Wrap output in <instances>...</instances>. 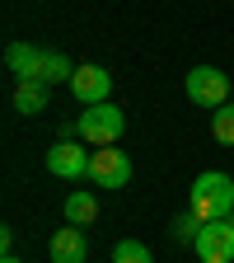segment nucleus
<instances>
[{
  "mask_svg": "<svg viewBox=\"0 0 234 263\" xmlns=\"http://www.w3.org/2000/svg\"><path fill=\"white\" fill-rule=\"evenodd\" d=\"M187 212H197L202 221H229L234 216V179L220 170L197 174L187 188Z\"/></svg>",
  "mask_w": 234,
  "mask_h": 263,
  "instance_id": "obj_1",
  "label": "nucleus"
},
{
  "mask_svg": "<svg viewBox=\"0 0 234 263\" xmlns=\"http://www.w3.org/2000/svg\"><path fill=\"white\" fill-rule=\"evenodd\" d=\"M75 122H80V141L94 146V151L117 146V141H122V132H126V118H122L117 104H94V108H84Z\"/></svg>",
  "mask_w": 234,
  "mask_h": 263,
  "instance_id": "obj_2",
  "label": "nucleus"
},
{
  "mask_svg": "<svg viewBox=\"0 0 234 263\" xmlns=\"http://www.w3.org/2000/svg\"><path fill=\"white\" fill-rule=\"evenodd\" d=\"M187 99H192V104L197 108H225L229 104V99H234V80L225 76V71H216V66H192V71H187Z\"/></svg>",
  "mask_w": 234,
  "mask_h": 263,
  "instance_id": "obj_3",
  "label": "nucleus"
},
{
  "mask_svg": "<svg viewBox=\"0 0 234 263\" xmlns=\"http://www.w3.org/2000/svg\"><path fill=\"white\" fill-rule=\"evenodd\" d=\"M192 249L202 263H234V221H206Z\"/></svg>",
  "mask_w": 234,
  "mask_h": 263,
  "instance_id": "obj_4",
  "label": "nucleus"
},
{
  "mask_svg": "<svg viewBox=\"0 0 234 263\" xmlns=\"http://www.w3.org/2000/svg\"><path fill=\"white\" fill-rule=\"evenodd\" d=\"M89 164H94V151H84L80 141H56L47 151V170L56 179H89Z\"/></svg>",
  "mask_w": 234,
  "mask_h": 263,
  "instance_id": "obj_5",
  "label": "nucleus"
},
{
  "mask_svg": "<svg viewBox=\"0 0 234 263\" xmlns=\"http://www.w3.org/2000/svg\"><path fill=\"white\" fill-rule=\"evenodd\" d=\"M89 179H94L98 188H126V183H131V160H126V151H113V146L94 151Z\"/></svg>",
  "mask_w": 234,
  "mask_h": 263,
  "instance_id": "obj_6",
  "label": "nucleus"
},
{
  "mask_svg": "<svg viewBox=\"0 0 234 263\" xmlns=\"http://www.w3.org/2000/svg\"><path fill=\"white\" fill-rule=\"evenodd\" d=\"M71 94L80 99L84 108L108 104V94H113V76L103 71V66H80V71H75V80H71Z\"/></svg>",
  "mask_w": 234,
  "mask_h": 263,
  "instance_id": "obj_7",
  "label": "nucleus"
},
{
  "mask_svg": "<svg viewBox=\"0 0 234 263\" xmlns=\"http://www.w3.org/2000/svg\"><path fill=\"white\" fill-rule=\"evenodd\" d=\"M47 254H52V263H84V254H89L84 230L80 226H61L52 235V245H47Z\"/></svg>",
  "mask_w": 234,
  "mask_h": 263,
  "instance_id": "obj_8",
  "label": "nucleus"
},
{
  "mask_svg": "<svg viewBox=\"0 0 234 263\" xmlns=\"http://www.w3.org/2000/svg\"><path fill=\"white\" fill-rule=\"evenodd\" d=\"M5 66L24 80H38V66H42V47H33V43H10L5 47Z\"/></svg>",
  "mask_w": 234,
  "mask_h": 263,
  "instance_id": "obj_9",
  "label": "nucleus"
},
{
  "mask_svg": "<svg viewBox=\"0 0 234 263\" xmlns=\"http://www.w3.org/2000/svg\"><path fill=\"white\" fill-rule=\"evenodd\" d=\"M75 71H80V66L71 61V57H66V52H42V66H38V85H71L75 80Z\"/></svg>",
  "mask_w": 234,
  "mask_h": 263,
  "instance_id": "obj_10",
  "label": "nucleus"
},
{
  "mask_svg": "<svg viewBox=\"0 0 234 263\" xmlns=\"http://www.w3.org/2000/svg\"><path fill=\"white\" fill-rule=\"evenodd\" d=\"M98 221V197L89 188L66 193V226H94Z\"/></svg>",
  "mask_w": 234,
  "mask_h": 263,
  "instance_id": "obj_11",
  "label": "nucleus"
},
{
  "mask_svg": "<svg viewBox=\"0 0 234 263\" xmlns=\"http://www.w3.org/2000/svg\"><path fill=\"white\" fill-rule=\"evenodd\" d=\"M14 108L19 113H42L47 108V85H38V80H24V85H14Z\"/></svg>",
  "mask_w": 234,
  "mask_h": 263,
  "instance_id": "obj_12",
  "label": "nucleus"
},
{
  "mask_svg": "<svg viewBox=\"0 0 234 263\" xmlns=\"http://www.w3.org/2000/svg\"><path fill=\"white\" fill-rule=\"evenodd\" d=\"M202 226H206L202 216L183 207V212H178V216L169 221V240H174V245H197V235H202Z\"/></svg>",
  "mask_w": 234,
  "mask_h": 263,
  "instance_id": "obj_13",
  "label": "nucleus"
},
{
  "mask_svg": "<svg viewBox=\"0 0 234 263\" xmlns=\"http://www.w3.org/2000/svg\"><path fill=\"white\" fill-rule=\"evenodd\" d=\"M211 132H216V141L234 146V99H229L225 108H216V113H211Z\"/></svg>",
  "mask_w": 234,
  "mask_h": 263,
  "instance_id": "obj_14",
  "label": "nucleus"
},
{
  "mask_svg": "<svg viewBox=\"0 0 234 263\" xmlns=\"http://www.w3.org/2000/svg\"><path fill=\"white\" fill-rule=\"evenodd\" d=\"M113 263H155V254H150L141 240H122V245L113 249Z\"/></svg>",
  "mask_w": 234,
  "mask_h": 263,
  "instance_id": "obj_15",
  "label": "nucleus"
},
{
  "mask_svg": "<svg viewBox=\"0 0 234 263\" xmlns=\"http://www.w3.org/2000/svg\"><path fill=\"white\" fill-rule=\"evenodd\" d=\"M80 137V122H61L56 127V141H75Z\"/></svg>",
  "mask_w": 234,
  "mask_h": 263,
  "instance_id": "obj_16",
  "label": "nucleus"
},
{
  "mask_svg": "<svg viewBox=\"0 0 234 263\" xmlns=\"http://www.w3.org/2000/svg\"><path fill=\"white\" fill-rule=\"evenodd\" d=\"M0 263H24V258H14V254H5V258H0Z\"/></svg>",
  "mask_w": 234,
  "mask_h": 263,
  "instance_id": "obj_17",
  "label": "nucleus"
},
{
  "mask_svg": "<svg viewBox=\"0 0 234 263\" xmlns=\"http://www.w3.org/2000/svg\"><path fill=\"white\" fill-rule=\"evenodd\" d=\"M229 221H234V216H229Z\"/></svg>",
  "mask_w": 234,
  "mask_h": 263,
  "instance_id": "obj_18",
  "label": "nucleus"
}]
</instances>
